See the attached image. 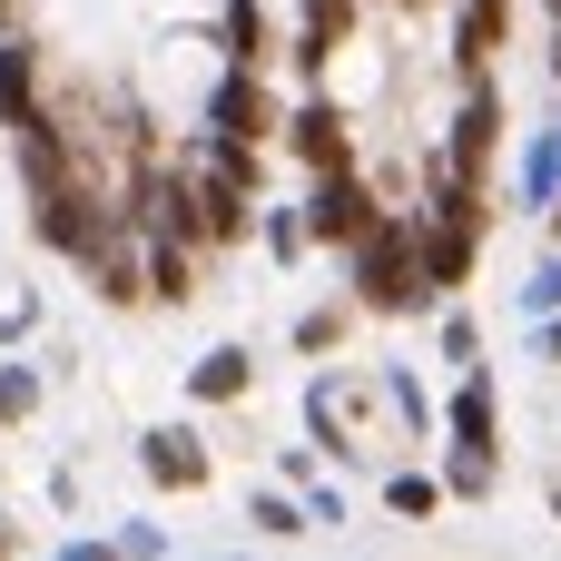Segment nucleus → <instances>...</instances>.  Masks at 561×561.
I'll return each mask as SVG.
<instances>
[{
  "label": "nucleus",
  "mask_w": 561,
  "mask_h": 561,
  "mask_svg": "<svg viewBox=\"0 0 561 561\" xmlns=\"http://www.w3.org/2000/svg\"><path fill=\"white\" fill-rule=\"evenodd\" d=\"M345 276H355V306H365V316H414V306H434L424 256H414V217H404V207L345 256Z\"/></svg>",
  "instance_id": "obj_1"
},
{
  "label": "nucleus",
  "mask_w": 561,
  "mask_h": 561,
  "mask_svg": "<svg viewBox=\"0 0 561 561\" xmlns=\"http://www.w3.org/2000/svg\"><path fill=\"white\" fill-rule=\"evenodd\" d=\"M493 473H503V444H493V375L473 365V375L454 385V463H444V493L483 503Z\"/></svg>",
  "instance_id": "obj_2"
},
{
  "label": "nucleus",
  "mask_w": 561,
  "mask_h": 561,
  "mask_svg": "<svg viewBox=\"0 0 561 561\" xmlns=\"http://www.w3.org/2000/svg\"><path fill=\"white\" fill-rule=\"evenodd\" d=\"M286 148H296L316 178H345V168H355V138H345V108H335V99H306V108L286 118Z\"/></svg>",
  "instance_id": "obj_3"
},
{
  "label": "nucleus",
  "mask_w": 561,
  "mask_h": 561,
  "mask_svg": "<svg viewBox=\"0 0 561 561\" xmlns=\"http://www.w3.org/2000/svg\"><path fill=\"white\" fill-rule=\"evenodd\" d=\"M513 197H523V217H561V128H533V138H523Z\"/></svg>",
  "instance_id": "obj_4"
},
{
  "label": "nucleus",
  "mask_w": 561,
  "mask_h": 561,
  "mask_svg": "<svg viewBox=\"0 0 561 561\" xmlns=\"http://www.w3.org/2000/svg\"><path fill=\"white\" fill-rule=\"evenodd\" d=\"M138 463H148V483H168V493H197V483H207V444H197L187 424H158V434L138 444Z\"/></svg>",
  "instance_id": "obj_5"
},
{
  "label": "nucleus",
  "mask_w": 561,
  "mask_h": 561,
  "mask_svg": "<svg viewBox=\"0 0 561 561\" xmlns=\"http://www.w3.org/2000/svg\"><path fill=\"white\" fill-rule=\"evenodd\" d=\"M247 385H256V355H247V345H207V355H197V375H187V394H197V404H237Z\"/></svg>",
  "instance_id": "obj_6"
},
{
  "label": "nucleus",
  "mask_w": 561,
  "mask_h": 561,
  "mask_svg": "<svg viewBox=\"0 0 561 561\" xmlns=\"http://www.w3.org/2000/svg\"><path fill=\"white\" fill-rule=\"evenodd\" d=\"M0 118H10V128L49 118V108H39V89H30V49H20V39H0Z\"/></svg>",
  "instance_id": "obj_7"
},
{
  "label": "nucleus",
  "mask_w": 561,
  "mask_h": 561,
  "mask_svg": "<svg viewBox=\"0 0 561 561\" xmlns=\"http://www.w3.org/2000/svg\"><path fill=\"white\" fill-rule=\"evenodd\" d=\"M375 385H385V404H394V424H404V434H434V394H424L404 365H385Z\"/></svg>",
  "instance_id": "obj_8"
},
{
  "label": "nucleus",
  "mask_w": 561,
  "mask_h": 561,
  "mask_svg": "<svg viewBox=\"0 0 561 561\" xmlns=\"http://www.w3.org/2000/svg\"><path fill=\"white\" fill-rule=\"evenodd\" d=\"M345 325H355V306H316V316H296V355H335Z\"/></svg>",
  "instance_id": "obj_9"
},
{
  "label": "nucleus",
  "mask_w": 561,
  "mask_h": 561,
  "mask_svg": "<svg viewBox=\"0 0 561 561\" xmlns=\"http://www.w3.org/2000/svg\"><path fill=\"white\" fill-rule=\"evenodd\" d=\"M434 335H444V355H454L463 375L483 365V325H473V306H444V325H434Z\"/></svg>",
  "instance_id": "obj_10"
},
{
  "label": "nucleus",
  "mask_w": 561,
  "mask_h": 561,
  "mask_svg": "<svg viewBox=\"0 0 561 561\" xmlns=\"http://www.w3.org/2000/svg\"><path fill=\"white\" fill-rule=\"evenodd\" d=\"M20 414H39V365H0V424H20Z\"/></svg>",
  "instance_id": "obj_11"
},
{
  "label": "nucleus",
  "mask_w": 561,
  "mask_h": 561,
  "mask_svg": "<svg viewBox=\"0 0 561 561\" xmlns=\"http://www.w3.org/2000/svg\"><path fill=\"white\" fill-rule=\"evenodd\" d=\"M306 247H316V227H306L296 207H276V217H266V256H286V266H296Z\"/></svg>",
  "instance_id": "obj_12"
},
{
  "label": "nucleus",
  "mask_w": 561,
  "mask_h": 561,
  "mask_svg": "<svg viewBox=\"0 0 561 561\" xmlns=\"http://www.w3.org/2000/svg\"><path fill=\"white\" fill-rule=\"evenodd\" d=\"M385 503H394V513H434V503H444V483H434V473H394V483H385Z\"/></svg>",
  "instance_id": "obj_13"
},
{
  "label": "nucleus",
  "mask_w": 561,
  "mask_h": 561,
  "mask_svg": "<svg viewBox=\"0 0 561 561\" xmlns=\"http://www.w3.org/2000/svg\"><path fill=\"white\" fill-rule=\"evenodd\" d=\"M523 316H561V256L533 266V286H523Z\"/></svg>",
  "instance_id": "obj_14"
},
{
  "label": "nucleus",
  "mask_w": 561,
  "mask_h": 561,
  "mask_svg": "<svg viewBox=\"0 0 561 561\" xmlns=\"http://www.w3.org/2000/svg\"><path fill=\"white\" fill-rule=\"evenodd\" d=\"M247 513H256V533H306V523H296V503H286V493H256V503H247Z\"/></svg>",
  "instance_id": "obj_15"
},
{
  "label": "nucleus",
  "mask_w": 561,
  "mask_h": 561,
  "mask_svg": "<svg viewBox=\"0 0 561 561\" xmlns=\"http://www.w3.org/2000/svg\"><path fill=\"white\" fill-rule=\"evenodd\" d=\"M39 325V296H0V345H20Z\"/></svg>",
  "instance_id": "obj_16"
},
{
  "label": "nucleus",
  "mask_w": 561,
  "mask_h": 561,
  "mask_svg": "<svg viewBox=\"0 0 561 561\" xmlns=\"http://www.w3.org/2000/svg\"><path fill=\"white\" fill-rule=\"evenodd\" d=\"M533 355H542V365H561V316H533Z\"/></svg>",
  "instance_id": "obj_17"
},
{
  "label": "nucleus",
  "mask_w": 561,
  "mask_h": 561,
  "mask_svg": "<svg viewBox=\"0 0 561 561\" xmlns=\"http://www.w3.org/2000/svg\"><path fill=\"white\" fill-rule=\"evenodd\" d=\"M49 561H118V542H69V552H49Z\"/></svg>",
  "instance_id": "obj_18"
},
{
  "label": "nucleus",
  "mask_w": 561,
  "mask_h": 561,
  "mask_svg": "<svg viewBox=\"0 0 561 561\" xmlns=\"http://www.w3.org/2000/svg\"><path fill=\"white\" fill-rule=\"evenodd\" d=\"M0 561H10V523H0Z\"/></svg>",
  "instance_id": "obj_19"
},
{
  "label": "nucleus",
  "mask_w": 561,
  "mask_h": 561,
  "mask_svg": "<svg viewBox=\"0 0 561 561\" xmlns=\"http://www.w3.org/2000/svg\"><path fill=\"white\" fill-rule=\"evenodd\" d=\"M552 513H561V483H552Z\"/></svg>",
  "instance_id": "obj_20"
},
{
  "label": "nucleus",
  "mask_w": 561,
  "mask_h": 561,
  "mask_svg": "<svg viewBox=\"0 0 561 561\" xmlns=\"http://www.w3.org/2000/svg\"><path fill=\"white\" fill-rule=\"evenodd\" d=\"M227 561H237V552H227Z\"/></svg>",
  "instance_id": "obj_21"
},
{
  "label": "nucleus",
  "mask_w": 561,
  "mask_h": 561,
  "mask_svg": "<svg viewBox=\"0 0 561 561\" xmlns=\"http://www.w3.org/2000/svg\"><path fill=\"white\" fill-rule=\"evenodd\" d=\"M552 227H561V217H552Z\"/></svg>",
  "instance_id": "obj_22"
}]
</instances>
